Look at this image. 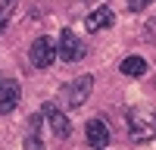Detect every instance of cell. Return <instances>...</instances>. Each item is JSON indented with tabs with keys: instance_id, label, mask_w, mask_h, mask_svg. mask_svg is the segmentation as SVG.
Here are the masks:
<instances>
[{
	"instance_id": "obj_1",
	"label": "cell",
	"mask_w": 156,
	"mask_h": 150,
	"mask_svg": "<svg viewBox=\"0 0 156 150\" xmlns=\"http://www.w3.org/2000/svg\"><path fill=\"white\" fill-rule=\"evenodd\" d=\"M128 131H131V141L134 144H147L156 138V109L140 103L128 109Z\"/></svg>"
},
{
	"instance_id": "obj_2",
	"label": "cell",
	"mask_w": 156,
	"mask_h": 150,
	"mask_svg": "<svg viewBox=\"0 0 156 150\" xmlns=\"http://www.w3.org/2000/svg\"><path fill=\"white\" fill-rule=\"evenodd\" d=\"M90 91H94V75H81V78L69 81L66 88H62V103L66 106H84V100L90 97Z\"/></svg>"
},
{
	"instance_id": "obj_3",
	"label": "cell",
	"mask_w": 156,
	"mask_h": 150,
	"mask_svg": "<svg viewBox=\"0 0 156 150\" xmlns=\"http://www.w3.org/2000/svg\"><path fill=\"white\" fill-rule=\"evenodd\" d=\"M41 116L50 122V131H53L59 141H66V138L72 134V122H69V116H66L56 103H44V106H41Z\"/></svg>"
},
{
	"instance_id": "obj_4",
	"label": "cell",
	"mask_w": 156,
	"mask_h": 150,
	"mask_svg": "<svg viewBox=\"0 0 156 150\" xmlns=\"http://www.w3.org/2000/svg\"><path fill=\"white\" fill-rule=\"evenodd\" d=\"M56 56L66 62H78L84 56V41L75 31H59V44H56Z\"/></svg>"
},
{
	"instance_id": "obj_5",
	"label": "cell",
	"mask_w": 156,
	"mask_h": 150,
	"mask_svg": "<svg viewBox=\"0 0 156 150\" xmlns=\"http://www.w3.org/2000/svg\"><path fill=\"white\" fill-rule=\"evenodd\" d=\"M28 59H31L34 69H47L50 62L56 59V44L50 41V38H37L31 44V50H28Z\"/></svg>"
},
{
	"instance_id": "obj_6",
	"label": "cell",
	"mask_w": 156,
	"mask_h": 150,
	"mask_svg": "<svg viewBox=\"0 0 156 150\" xmlns=\"http://www.w3.org/2000/svg\"><path fill=\"white\" fill-rule=\"evenodd\" d=\"M22 100V88L16 78H0V116H9Z\"/></svg>"
},
{
	"instance_id": "obj_7",
	"label": "cell",
	"mask_w": 156,
	"mask_h": 150,
	"mask_svg": "<svg viewBox=\"0 0 156 150\" xmlns=\"http://www.w3.org/2000/svg\"><path fill=\"white\" fill-rule=\"evenodd\" d=\"M84 138H87V144L94 147V150L106 147V144H109V128H106V122H103V119H90V122L84 125Z\"/></svg>"
},
{
	"instance_id": "obj_8",
	"label": "cell",
	"mask_w": 156,
	"mask_h": 150,
	"mask_svg": "<svg viewBox=\"0 0 156 150\" xmlns=\"http://www.w3.org/2000/svg\"><path fill=\"white\" fill-rule=\"evenodd\" d=\"M112 22H115V12H112L109 6H97V9H90L87 19H84L87 31H103V28H109Z\"/></svg>"
},
{
	"instance_id": "obj_9",
	"label": "cell",
	"mask_w": 156,
	"mask_h": 150,
	"mask_svg": "<svg viewBox=\"0 0 156 150\" xmlns=\"http://www.w3.org/2000/svg\"><path fill=\"white\" fill-rule=\"evenodd\" d=\"M122 72H125V75H144V72H147L144 56H125V59H122Z\"/></svg>"
},
{
	"instance_id": "obj_10",
	"label": "cell",
	"mask_w": 156,
	"mask_h": 150,
	"mask_svg": "<svg viewBox=\"0 0 156 150\" xmlns=\"http://www.w3.org/2000/svg\"><path fill=\"white\" fill-rule=\"evenodd\" d=\"M9 16H12V3L9 0H0V31H3V25L9 22Z\"/></svg>"
},
{
	"instance_id": "obj_11",
	"label": "cell",
	"mask_w": 156,
	"mask_h": 150,
	"mask_svg": "<svg viewBox=\"0 0 156 150\" xmlns=\"http://www.w3.org/2000/svg\"><path fill=\"white\" fill-rule=\"evenodd\" d=\"M31 131H34V134L25 138V150H44V141L37 138V128H31Z\"/></svg>"
},
{
	"instance_id": "obj_12",
	"label": "cell",
	"mask_w": 156,
	"mask_h": 150,
	"mask_svg": "<svg viewBox=\"0 0 156 150\" xmlns=\"http://www.w3.org/2000/svg\"><path fill=\"white\" fill-rule=\"evenodd\" d=\"M150 6V0H128V9H131V12H144Z\"/></svg>"
}]
</instances>
